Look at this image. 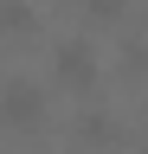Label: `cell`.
I'll use <instances>...</instances> for the list:
<instances>
[{
    "label": "cell",
    "instance_id": "cell-3",
    "mask_svg": "<svg viewBox=\"0 0 148 154\" xmlns=\"http://www.w3.org/2000/svg\"><path fill=\"white\" fill-rule=\"evenodd\" d=\"M77 135H84V141H109V135H116V122H109V116H97V109H90L84 122H77Z\"/></svg>",
    "mask_w": 148,
    "mask_h": 154
},
{
    "label": "cell",
    "instance_id": "cell-1",
    "mask_svg": "<svg viewBox=\"0 0 148 154\" xmlns=\"http://www.w3.org/2000/svg\"><path fill=\"white\" fill-rule=\"evenodd\" d=\"M52 84H65V90H97V51H90L84 38L58 45V51H52Z\"/></svg>",
    "mask_w": 148,
    "mask_h": 154
},
{
    "label": "cell",
    "instance_id": "cell-2",
    "mask_svg": "<svg viewBox=\"0 0 148 154\" xmlns=\"http://www.w3.org/2000/svg\"><path fill=\"white\" fill-rule=\"evenodd\" d=\"M45 116V90L39 84H7V122L13 128H32Z\"/></svg>",
    "mask_w": 148,
    "mask_h": 154
},
{
    "label": "cell",
    "instance_id": "cell-5",
    "mask_svg": "<svg viewBox=\"0 0 148 154\" xmlns=\"http://www.w3.org/2000/svg\"><path fill=\"white\" fill-rule=\"evenodd\" d=\"M7 26H13V32H26V26H32V13H26V0H13V7H7Z\"/></svg>",
    "mask_w": 148,
    "mask_h": 154
},
{
    "label": "cell",
    "instance_id": "cell-4",
    "mask_svg": "<svg viewBox=\"0 0 148 154\" xmlns=\"http://www.w3.org/2000/svg\"><path fill=\"white\" fill-rule=\"evenodd\" d=\"M77 7H84L90 19H103V26H109V19H122V7H129V0H77Z\"/></svg>",
    "mask_w": 148,
    "mask_h": 154
}]
</instances>
